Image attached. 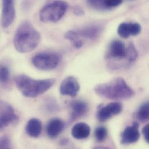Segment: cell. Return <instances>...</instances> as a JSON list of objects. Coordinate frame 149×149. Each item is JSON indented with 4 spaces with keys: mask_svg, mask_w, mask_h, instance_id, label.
I'll return each instance as SVG.
<instances>
[{
    "mask_svg": "<svg viewBox=\"0 0 149 149\" xmlns=\"http://www.w3.org/2000/svg\"><path fill=\"white\" fill-rule=\"evenodd\" d=\"M15 83L22 95L27 97H36L49 90L55 83V78L34 79L26 74L17 75Z\"/></svg>",
    "mask_w": 149,
    "mask_h": 149,
    "instance_id": "obj_2",
    "label": "cell"
},
{
    "mask_svg": "<svg viewBox=\"0 0 149 149\" xmlns=\"http://www.w3.org/2000/svg\"><path fill=\"white\" fill-rule=\"evenodd\" d=\"M108 135L107 130L104 127H97L95 131V136L96 141L99 142L104 141Z\"/></svg>",
    "mask_w": 149,
    "mask_h": 149,
    "instance_id": "obj_20",
    "label": "cell"
},
{
    "mask_svg": "<svg viewBox=\"0 0 149 149\" xmlns=\"http://www.w3.org/2000/svg\"><path fill=\"white\" fill-rule=\"evenodd\" d=\"M140 138L139 124L134 122L131 126L127 127L121 135V143L123 145H130L136 143Z\"/></svg>",
    "mask_w": 149,
    "mask_h": 149,
    "instance_id": "obj_11",
    "label": "cell"
},
{
    "mask_svg": "<svg viewBox=\"0 0 149 149\" xmlns=\"http://www.w3.org/2000/svg\"><path fill=\"white\" fill-rule=\"evenodd\" d=\"M0 148L1 149L11 148V142L7 136H2L0 140Z\"/></svg>",
    "mask_w": 149,
    "mask_h": 149,
    "instance_id": "obj_25",
    "label": "cell"
},
{
    "mask_svg": "<svg viewBox=\"0 0 149 149\" xmlns=\"http://www.w3.org/2000/svg\"><path fill=\"white\" fill-rule=\"evenodd\" d=\"M142 133L145 141L149 143V124L146 125L142 130Z\"/></svg>",
    "mask_w": 149,
    "mask_h": 149,
    "instance_id": "obj_27",
    "label": "cell"
},
{
    "mask_svg": "<svg viewBox=\"0 0 149 149\" xmlns=\"http://www.w3.org/2000/svg\"><path fill=\"white\" fill-rule=\"evenodd\" d=\"M65 38L72 42L73 47L76 49L81 48L83 45V42L80 40V37L78 34L77 31L73 30H70L65 33Z\"/></svg>",
    "mask_w": 149,
    "mask_h": 149,
    "instance_id": "obj_18",
    "label": "cell"
},
{
    "mask_svg": "<svg viewBox=\"0 0 149 149\" xmlns=\"http://www.w3.org/2000/svg\"><path fill=\"white\" fill-rule=\"evenodd\" d=\"M71 109V121H74L84 116L88 111V104L82 100L72 101L70 104Z\"/></svg>",
    "mask_w": 149,
    "mask_h": 149,
    "instance_id": "obj_13",
    "label": "cell"
},
{
    "mask_svg": "<svg viewBox=\"0 0 149 149\" xmlns=\"http://www.w3.org/2000/svg\"><path fill=\"white\" fill-rule=\"evenodd\" d=\"M0 81L2 84H6L9 79V70L6 66H1L0 70Z\"/></svg>",
    "mask_w": 149,
    "mask_h": 149,
    "instance_id": "obj_22",
    "label": "cell"
},
{
    "mask_svg": "<svg viewBox=\"0 0 149 149\" xmlns=\"http://www.w3.org/2000/svg\"><path fill=\"white\" fill-rule=\"evenodd\" d=\"M122 108V104L118 102L110 103L106 106L100 107L97 111V118L100 122L106 121L114 116L120 114Z\"/></svg>",
    "mask_w": 149,
    "mask_h": 149,
    "instance_id": "obj_7",
    "label": "cell"
},
{
    "mask_svg": "<svg viewBox=\"0 0 149 149\" xmlns=\"http://www.w3.org/2000/svg\"><path fill=\"white\" fill-rule=\"evenodd\" d=\"M77 32L79 37L93 39L95 38H96L100 33L101 27L96 26H89L80 29Z\"/></svg>",
    "mask_w": 149,
    "mask_h": 149,
    "instance_id": "obj_17",
    "label": "cell"
},
{
    "mask_svg": "<svg viewBox=\"0 0 149 149\" xmlns=\"http://www.w3.org/2000/svg\"><path fill=\"white\" fill-rule=\"evenodd\" d=\"M18 116L12 106L8 102H0V128L1 130L18 121Z\"/></svg>",
    "mask_w": 149,
    "mask_h": 149,
    "instance_id": "obj_6",
    "label": "cell"
},
{
    "mask_svg": "<svg viewBox=\"0 0 149 149\" xmlns=\"http://www.w3.org/2000/svg\"><path fill=\"white\" fill-rule=\"evenodd\" d=\"M2 10L1 24L3 28L9 27L15 19L16 12L14 0H2Z\"/></svg>",
    "mask_w": 149,
    "mask_h": 149,
    "instance_id": "obj_8",
    "label": "cell"
},
{
    "mask_svg": "<svg viewBox=\"0 0 149 149\" xmlns=\"http://www.w3.org/2000/svg\"><path fill=\"white\" fill-rule=\"evenodd\" d=\"M94 91L99 96L109 99H128L135 95L133 89L122 78L97 85Z\"/></svg>",
    "mask_w": 149,
    "mask_h": 149,
    "instance_id": "obj_3",
    "label": "cell"
},
{
    "mask_svg": "<svg viewBox=\"0 0 149 149\" xmlns=\"http://www.w3.org/2000/svg\"><path fill=\"white\" fill-rule=\"evenodd\" d=\"M26 131L27 135L30 137L38 138L42 131L41 121L36 118L29 120L26 124Z\"/></svg>",
    "mask_w": 149,
    "mask_h": 149,
    "instance_id": "obj_16",
    "label": "cell"
},
{
    "mask_svg": "<svg viewBox=\"0 0 149 149\" xmlns=\"http://www.w3.org/2000/svg\"><path fill=\"white\" fill-rule=\"evenodd\" d=\"M41 41L40 33L29 21L22 23L16 30L13 44L20 53H28L33 51Z\"/></svg>",
    "mask_w": 149,
    "mask_h": 149,
    "instance_id": "obj_1",
    "label": "cell"
},
{
    "mask_svg": "<svg viewBox=\"0 0 149 149\" xmlns=\"http://www.w3.org/2000/svg\"><path fill=\"white\" fill-rule=\"evenodd\" d=\"M69 5L63 0H56L44 6L40 12V19L44 23H56L65 15Z\"/></svg>",
    "mask_w": 149,
    "mask_h": 149,
    "instance_id": "obj_4",
    "label": "cell"
},
{
    "mask_svg": "<svg viewBox=\"0 0 149 149\" xmlns=\"http://www.w3.org/2000/svg\"><path fill=\"white\" fill-rule=\"evenodd\" d=\"M127 48H126L123 42L120 40L113 41L108 49L107 57L113 59H127Z\"/></svg>",
    "mask_w": 149,
    "mask_h": 149,
    "instance_id": "obj_10",
    "label": "cell"
},
{
    "mask_svg": "<svg viewBox=\"0 0 149 149\" xmlns=\"http://www.w3.org/2000/svg\"><path fill=\"white\" fill-rule=\"evenodd\" d=\"M73 13L74 15L78 16H81L84 15L85 11L84 10L83 8H81V6H76L73 9Z\"/></svg>",
    "mask_w": 149,
    "mask_h": 149,
    "instance_id": "obj_26",
    "label": "cell"
},
{
    "mask_svg": "<svg viewBox=\"0 0 149 149\" xmlns=\"http://www.w3.org/2000/svg\"><path fill=\"white\" fill-rule=\"evenodd\" d=\"M88 3L91 6L97 9H103L106 8L104 4V0H86Z\"/></svg>",
    "mask_w": 149,
    "mask_h": 149,
    "instance_id": "obj_23",
    "label": "cell"
},
{
    "mask_svg": "<svg viewBox=\"0 0 149 149\" xmlns=\"http://www.w3.org/2000/svg\"><path fill=\"white\" fill-rule=\"evenodd\" d=\"M65 128L64 122L59 118H53L47 124L46 131L48 136L51 139L57 138Z\"/></svg>",
    "mask_w": 149,
    "mask_h": 149,
    "instance_id": "obj_14",
    "label": "cell"
},
{
    "mask_svg": "<svg viewBox=\"0 0 149 149\" xmlns=\"http://www.w3.org/2000/svg\"><path fill=\"white\" fill-rule=\"evenodd\" d=\"M91 133V128L85 123H78L73 126L72 130V136L78 140L87 138Z\"/></svg>",
    "mask_w": 149,
    "mask_h": 149,
    "instance_id": "obj_15",
    "label": "cell"
},
{
    "mask_svg": "<svg viewBox=\"0 0 149 149\" xmlns=\"http://www.w3.org/2000/svg\"><path fill=\"white\" fill-rule=\"evenodd\" d=\"M61 61V55L55 53H40L31 59L34 67L41 70H53L58 66Z\"/></svg>",
    "mask_w": 149,
    "mask_h": 149,
    "instance_id": "obj_5",
    "label": "cell"
},
{
    "mask_svg": "<svg viewBox=\"0 0 149 149\" xmlns=\"http://www.w3.org/2000/svg\"><path fill=\"white\" fill-rule=\"evenodd\" d=\"M137 118L141 122L149 121V102L143 103L139 109Z\"/></svg>",
    "mask_w": 149,
    "mask_h": 149,
    "instance_id": "obj_19",
    "label": "cell"
},
{
    "mask_svg": "<svg viewBox=\"0 0 149 149\" xmlns=\"http://www.w3.org/2000/svg\"><path fill=\"white\" fill-rule=\"evenodd\" d=\"M141 31V26L138 23H122L117 30L118 35L123 38H127L130 36H137Z\"/></svg>",
    "mask_w": 149,
    "mask_h": 149,
    "instance_id": "obj_12",
    "label": "cell"
},
{
    "mask_svg": "<svg viewBox=\"0 0 149 149\" xmlns=\"http://www.w3.org/2000/svg\"><path fill=\"white\" fill-rule=\"evenodd\" d=\"M123 0H104V4L106 8H114L120 5Z\"/></svg>",
    "mask_w": 149,
    "mask_h": 149,
    "instance_id": "obj_24",
    "label": "cell"
},
{
    "mask_svg": "<svg viewBox=\"0 0 149 149\" xmlns=\"http://www.w3.org/2000/svg\"><path fill=\"white\" fill-rule=\"evenodd\" d=\"M138 56V52L132 44H130L127 48V60L132 63L134 62Z\"/></svg>",
    "mask_w": 149,
    "mask_h": 149,
    "instance_id": "obj_21",
    "label": "cell"
},
{
    "mask_svg": "<svg viewBox=\"0 0 149 149\" xmlns=\"http://www.w3.org/2000/svg\"><path fill=\"white\" fill-rule=\"evenodd\" d=\"M79 89L80 86L76 78L73 76H69L61 82L59 91L62 95L75 97L78 94Z\"/></svg>",
    "mask_w": 149,
    "mask_h": 149,
    "instance_id": "obj_9",
    "label": "cell"
}]
</instances>
